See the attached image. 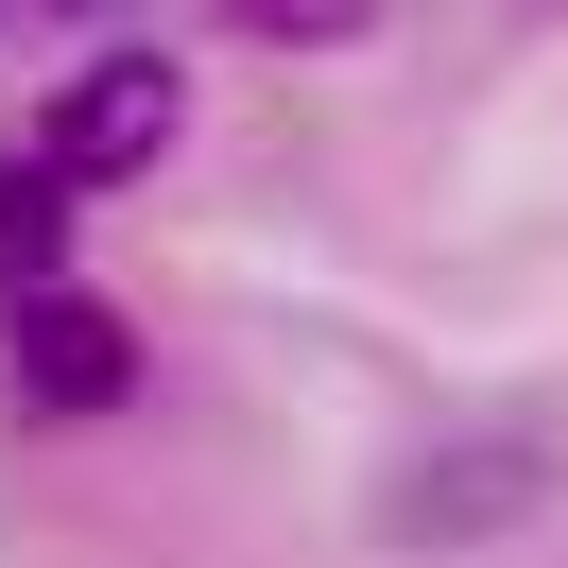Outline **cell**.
Returning <instances> with one entry per match:
<instances>
[{
    "instance_id": "obj_1",
    "label": "cell",
    "mask_w": 568,
    "mask_h": 568,
    "mask_svg": "<svg viewBox=\"0 0 568 568\" xmlns=\"http://www.w3.org/2000/svg\"><path fill=\"white\" fill-rule=\"evenodd\" d=\"M173 121H190V70L173 52H139V36H104L87 70H52V121H36V173L70 190H121V173H155L173 155Z\"/></svg>"
},
{
    "instance_id": "obj_2",
    "label": "cell",
    "mask_w": 568,
    "mask_h": 568,
    "mask_svg": "<svg viewBox=\"0 0 568 568\" xmlns=\"http://www.w3.org/2000/svg\"><path fill=\"white\" fill-rule=\"evenodd\" d=\"M534 499H551V448H534V430H430L379 483V534L396 551H465V534H517Z\"/></svg>"
},
{
    "instance_id": "obj_3",
    "label": "cell",
    "mask_w": 568,
    "mask_h": 568,
    "mask_svg": "<svg viewBox=\"0 0 568 568\" xmlns=\"http://www.w3.org/2000/svg\"><path fill=\"white\" fill-rule=\"evenodd\" d=\"M0 345H18V414H121V396H139V327L104 311V293H18V327H0Z\"/></svg>"
},
{
    "instance_id": "obj_4",
    "label": "cell",
    "mask_w": 568,
    "mask_h": 568,
    "mask_svg": "<svg viewBox=\"0 0 568 568\" xmlns=\"http://www.w3.org/2000/svg\"><path fill=\"white\" fill-rule=\"evenodd\" d=\"M52 276H70V190L36 155H0V293H52Z\"/></svg>"
},
{
    "instance_id": "obj_5",
    "label": "cell",
    "mask_w": 568,
    "mask_h": 568,
    "mask_svg": "<svg viewBox=\"0 0 568 568\" xmlns=\"http://www.w3.org/2000/svg\"><path fill=\"white\" fill-rule=\"evenodd\" d=\"M224 36H258V52H345V36H379V0H207Z\"/></svg>"
},
{
    "instance_id": "obj_6",
    "label": "cell",
    "mask_w": 568,
    "mask_h": 568,
    "mask_svg": "<svg viewBox=\"0 0 568 568\" xmlns=\"http://www.w3.org/2000/svg\"><path fill=\"white\" fill-rule=\"evenodd\" d=\"M52 18H121V0H52Z\"/></svg>"
}]
</instances>
